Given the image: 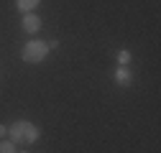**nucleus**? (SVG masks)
Returning a JSON list of instances; mask_svg holds the SVG:
<instances>
[{
    "label": "nucleus",
    "instance_id": "5",
    "mask_svg": "<svg viewBox=\"0 0 161 153\" xmlns=\"http://www.w3.org/2000/svg\"><path fill=\"white\" fill-rule=\"evenodd\" d=\"M38 5H41V0H15V8L21 10L23 15H26V13H33Z\"/></svg>",
    "mask_w": 161,
    "mask_h": 153
},
{
    "label": "nucleus",
    "instance_id": "2",
    "mask_svg": "<svg viewBox=\"0 0 161 153\" xmlns=\"http://www.w3.org/2000/svg\"><path fill=\"white\" fill-rule=\"evenodd\" d=\"M46 56H49V44L41 41V38H31V41L23 44L21 59H23L26 64H44Z\"/></svg>",
    "mask_w": 161,
    "mask_h": 153
},
{
    "label": "nucleus",
    "instance_id": "6",
    "mask_svg": "<svg viewBox=\"0 0 161 153\" xmlns=\"http://www.w3.org/2000/svg\"><path fill=\"white\" fill-rule=\"evenodd\" d=\"M118 64H120V66H128V64H130V51H128V49H120V51H118Z\"/></svg>",
    "mask_w": 161,
    "mask_h": 153
},
{
    "label": "nucleus",
    "instance_id": "7",
    "mask_svg": "<svg viewBox=\"0 0 161 153\" xmlns=\"http://www.w3.org/2000/svg\"><path fill=\"white\" fill-rule=\"evenodd\" d=\"M0 153H15V143L8 138V140H0Z\"/></svg>",
    "mask_w": 161,
    "mask_h": 153
},
{
    "label": "nucleus",
    "instance_id": "8",
    "mask_svg": "<svg viewBox=\"0 0 161 153\" xmlns=\"http://www.w3.org/2000/svg\"><path fill=\"white\" fill-rule=\"evenodd\" d=\"M5 135H8V128H5V125H0V140H3Z\"/></svg>",
    "mask_w": 161,
    "mask_h": 153
},
{
    "label": "nucleus",
    "instance_id": "1",
    "mask_svg": "<svg viewBox=\"0 0 161 153\" xmlns=\"http://www.w3.org/2000/svg\"><path fill=\"white\" fill-rule=\"evenodd\" d=\"M8 138L15 145H33L41 138V130H38V125H33L31 120H15L8 128Z\"/></svg>",
    "mask_w": 161,
    "mask_h": 153
},
{
    "label": "nucleus",
    "instance_id": "9",
    "mask_svg": "<svg viewBox=\"0 0 161 153\" xmlns=\"http://www.w3.org/2000/svg\"><path fill=\"white\" fill-rule=\"evenodd\" d=\"M21 153H28V150H21Z\"/></svg>",
    "mask_w": 161,
    "mask_h": 153
},
{
    "label": "nucleus",
    "instance_id": "3",
    "mask_svg": "<svg viewBox=\"0 0 161 153\" xmlns=\"http://www.w3.org/2000/svg\"><path fill=\"white\" fill-rule=\"evenodd\" d=\"M21 28H23V33H28V36H36L38 31L44 28L41 15H36V13H26V15L21 18Z\"/></svg>",
    "mask_w": 161,
    "mask_h": 153
},
{
    "label": "nucleus",
    "instance_id": "4",
    "mask_svg": "<svg viewBox=\"0 0 161 153\" xmlns=\"http://www.w3.org/2000/svg\"><path fill=\"white\" fill-rule=\"evenodd\" d=\"M130 82H133L130 69H128V66H118V71H115V84H118V87H130Z\"/></svg>",
    "mask_w": 161,
    "mask_h": 153
}]
</instances>
